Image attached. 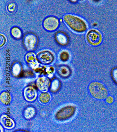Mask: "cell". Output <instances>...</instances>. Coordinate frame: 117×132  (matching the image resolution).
I'll list each match as a JSON object with an SVG mask.
<instances>
[{
    "instance_id": "obj_1",
    "label": "cell",
    "mask_w": 117,
    "mask_h": 132,
    "mask_svg": "<svg viewBox=\"0 0 117 132\" xmlns=\"http://www.w3.org/2000/svg\"><path fill=\"white\" fill-rule=\"evenodd\" d=\"M63 20L68 27L76 33L84 34L89 30L88 22L80 16L68 13L63 16Z\"/></svg>"
},
{
    "instance_id": "obj_2",
    "label": "cell",
    "mask_w": 117,
    "mask_h": 132,
    "mask_svg": "<svg viewBox=\"0 0 117 132\" xmlns=\"http://www.w3.org/2000/svg\"><path fill=\"white\" fill-rule=\"evenodd\" d=\"M88 91L93 98L99 101L105 100L108 96L107 88L99 81H94L90 83L88 86Z\"/></svg>"
},
{
    "instance_id": "obj_3",
    "label": "cell",
    "mask_w": 117,
    "mask_h": 132,
    "mask_svg": "<svg viewBox=\"0 0 117 132\" xmlns=\"http://www.w3.org/2000/svg\"><path fill=\"white\" fill-rule=\"evenodd\" d=\"M85 37L88 45L93 47H97L101 45L103 39L101 32L95 28L88 30L86 32Z\"/></svg>"
},
{
    "instance_id": "obj_4",
    "label": "cell",
    "mask_w": 117,
    "mask_h": 132,
    "mask_svg": "<svg viewBox=\"0 0 117 132\" xmlns=\"http://www.w3.org/2000/svg\"><path fill=\"white\" fill-rule=\"evenodd\" d=\"M39 39L38 36L33 32L26 33L23 36L22 39L23 46L28 52H33L37 48Z\"/></svg>"
},
{
    "instance_id": "obj_5",
    "label": "cell",
    "mask_w": 117,
    "mask_h": 132,
    "mask_svg": "<svg viewBox=\"0 0 117 132\" xmlns=\"http://www.w3.org/2000/svg\"><path fill=\"white\" fill-rule=\"evenodd\" d=\"M42 24L45 30L49 32L54 31L59 28L60 21L55 16H48L44 19Z\"/></svg>"
},
{
    "instance_id": "obj_6",
    "label": "cell",
    "mask_w": 117,
    "mask_h": 132,
    "mask_svg": "<svg viewBox=\"0 0 117 132\" xmlns=\"http://www.w3.org/2000/svg\"><path fill=\"white\" fill-rule=\"evenodd\" d=\"M76 108L73 105H68L59 110L56 114V118L59 120L69 119L75 113Z\"/></svg>"
},
{
    "instance_id": "obj_7",
    "label": "cell",
    "mask_w": 117,
    "mask_h": 132,
    "mask_svg": "<svg viewBox=\"0 0 117 132\" xmlns=\"http://www.w3.org/2000/svg\"><path fill=\"white\" fill-rule=\"evenodd\" d=\"M36 57L39 63L43 65L51 64L55 59L54 54L48 50L40 51L36 54Z\"/></svg>"
},
{
    "instance_id": "obj_8",
    "label": "cell",
    "mask_w": 117,
    "mask_h": 132,
    "mask_svg": "<svg viewBox=\"0 0 117 132\" xmlns=\"http://www.w3.org/2000/svg\"><path fill=\"white\" fill-rule=\"evenodd\" d=\"M36 84L40 91L43 92H47L50 87V80L46 76H41L37 79Z\"/></svg>"
},
{
    "instance_id": "obj_9",
    "label": "cell",
    "mask_w": 117,
    "mask_h": 132,
    "mask_svg": "<svg viewBox=\"0 0 117 132\" xmlns=\"http://www.w3.org/2000/svg\"><path fill=\"white\" fill-rule=\"evenodd\" d=\"M55 39L56 43L61 46H66L69 45L70 38L65 32L59 31L55 34Z\"/></svg>"
},
{
    "instance_id": "obj_10",
    "label": "cell",
    "mask_w": 117,
    "mask_h": 132,
    "mask_svg": "<svg viewBox=\"0 0 117 132\" xmlns=\"http://www.w3.org/2000/svg\"><path fill=\"white\" fill-rule=\"evenodd\" d=\"M24 96L26 101L33 102L37 98V92L36 89L32 86L26 87L24 90Z\"/></svg>"
},
{
    "instance_id": "obj_11",
    "label": "cell",
    "mask_w": 117,
    "mask_h": 132,
    "mask_svg": "<svg viewBox=\"0 0 117 132\" xmlns=\"http://www.w3.org/2000/svg\"><path fill=\"white\" fill-rule=\"evenodd\" d=\"M25 59L26 63L30 67L34 69L39 68V63L37 60L36 55L32 52H29L26 53L25 57Z\"/></svg>"
},
{
    "instance_id": "obj_12",
    "label": "cell",
    "mask_w": 117,
    "mask_h": 132,
    "mask_svg": "<svg viewBox=\"0 0 117 132\" xmlns=\"http://www.w3.org/2000/svg\"><path fill=\"white\" fill-rule=\"evenodd\" d=\"M57 72L60 77L64 79L69 77L72 74L71 68L67 65H58L57 68Z\"/></svg>"
},
{
    "instance_id": "obj_13",
    "label": "cell",
    "mask_w": 117,
    "mask_h": 132,
    "mask_svg": "<svg viewBox=\"0 0 117 132\" xmlns=\"http://www.w3.org/2000/svg\"><path fill=\"white\" fill-rule=\"evenodd\" d=\"M1 123L3 127L8 129H11L15 127V124L14 120L8 116L2 115L1 117Z\"/></svg>"
},
{
    "instance_id": "obj_14",
    "label": "cell",
    "mask_w": 117,
    "mask_h": 132,
    "mask_svg": "<svg viewBox=\"0 0 117 132\" xmlns=\"http://www.w3.org/2000/svg\"><path fill=\"white\" fill-rule=\"evenodd\" d=\"M23 68L22 64L19 61L13 62L11 66V71L12 75L15 77L21 76L22 73Z\"/></svg>"
},
{
    "instance_id": "obj_15",
    "label": "cell",
    "mask_w": 117,
    "mask_h": 132,
    "mask_svg": "<svg viewBox=\"0 0 117 132\" xmlns=\"http://www.w3.org/2000/svg\"><path fill=\"white\" fill-rule=\"evenodd\" d=\"M10 34L12 38L16 39H20L23 36L22 30L19 27H13L11 28L10 31Z\"/></svg>"
},
{
    "instance_id": "obj_16",
    "label": "cell",
    "mask_w": 117,
    "mask_h": 132,
    "mask_svg": "<svg viewBox=\"0 0 117 132\" xmlns=\"http://www.w3.org/2000/svg\"><path fill=\"white\" fill-rule=\"evenodd\" d=\"M36 113L35 109L33 106L27 107L24 111V116L26 119H29L33 118Z\"/></svg>"
},
{
    "instance_id": "obj_17",
    "label": "cell",
    "mask_w": 117,
    "mask_h": 132,
    "mask_svg": "<svg viewBox=\"0 0 117 132\" xmlns=\"http://www.w3.org/2000/svg\"><path fill=\"white\" fill-rule=\"evenodd\" d=\"M1 102L5 105L10 104L11 101V96L10 93L4 91L2 92L0 96Z\"/></svg>"
},
{
    "instance_id": "obj_18",
    "label": "cell",
    "mask_w": 117,
    "mask_h": 132,
    "mask_svg": "<svg viewBox=\"0 0 117 132\" xmlns=\"http://www.w3.org/2000/svg\"><path fill=\"white\" fill-rule=\"evenodd\" d=\"M51 97L49 93L47 92H44L41 93L39 97V100L41 103L46 104L50 101Z\"/></svg>"
},
{
    "instance_id": "obj_19",
    "label": "cell",
    "mask_w": 117,
    "mask_h": 132,
    "mask_svg": "<svg viewBox=\"0 0 117 132\" xmlns=\"http://www.w3.org/2000/svg\"><path fill=\"white\" fill-rule=\"evenodd\" d=\"M61 86V82L59 80L57 79H54L51 83L50 89V91L53 93L58 91Z\"/></svg>"
},
{
    "instance_id": "obj_20",
    "label": "cell",
    "mask_w": 117,
    "mask_h": 132,
    "mask_svg": "<svg viewBox=\"0 0 117 132\" xmlns=\"http://www.w3.org/2000/svg\"><path fill=\"white\" fill-rule=\"evenodd\" d=\"M70 55L68 52L67 51H63L60 53L59 59L61 61L66 62L69 60Z\"/></svg>"
},
{
    "instance_id": "obj_21",
    "label": "cell",
    "mask_w": 117,
    "mask_h": 132,
    "mask_svg": "<svg viewBox=\"0 0 117 132\" xmlns=\"http://www.w3.org/2000/svg\"><path fill=\"white\" fill-rule=\"evenodd\" d=\"M111 76L113 81L117 85V67L112 68L111 70Z\"/></svg>"
},
{
    "instance_id": "obj_22",
    "label": "cell",
    "mask_w": 117,
    "mask_h": 132,
    "mask_svg": "<svg viewBox=\"0 0 117 132\" xmlns=\"http://www.w3.org/2000/svg\"><path fill=\"white\" fill-rule=\"evenodd\" d=\"M16 8V5L14 4L11 3L8 5L7 9L10 12H13L15 11Z\"/></svg>"
},
{
    "instance_id": "obj_23",
    "label": "cell",
    "mask_w": 117,
    "mask_h": 132,
    "mask_svg": "<svg viewBox=\"0 0 117 132\" xmlns=\"http://www.w3.org/2000/svg\"><path fill=\"white\" fill-rule=\"evenodd\" d=\"M105 102L108 104H111L113 103V102H114V98L112 96H108L107 98H105Z\"/></svg>"
},
{
    "instance_id": "obj_24",
    "label": "cell",
    "mask_w": 117,
    "mask_h": 132,
    "mask_svg": "<svg viewBox=\"0 0 117 132\" xmlns=\"http://www.w3.org/2000/svg\"><path fill=\"white\" fill-rule=\"evenodd\" d=\"M6 42V38L3 34H1V47L4 46Z\"/></svg>"
},
{
    "instance_id": "obj_25",
    "label": "cell",
    "mask_w": 117,
    "mask_h": 132,
    "mask_svg": "<svg viewBox=\"0 0 117 132\" xmlns=\"http://www.w3.org/2000/svg\"><path fill=\"white\" fill-rule=\"evenodd\" d=\"M54 69L53 67H49L46 69V72L48 73V74H50L52 73L54 71Z\"/></svg>"
},
{
    "instance_id": "obj_26",
    "label": "cell",
    "mask_w": 117,
    "mask_h": 132,
    "mask_svg": "<svg viewBox=\"0 0 117 132\" xmlns=\"http://www.w3.org/2000/svg\"><path fill=\"white\" fill-rule=\"evenodd\" d=\"M92 2L94 4H99L102 1V0H91Z\"/></svg>"
},
{
    "instance_id": "obj_27",
    "label": "cell",
    "mask_w": 117,
    "mask_h": 132,
    "mask_svg": "<svg viewBox=\"0 0 117 132\" xmlns=\"http://www.w3.org/2000/svg\"><path fill=\"white\" fill-rule=\"evenodd\" d=\"M92 26L93 27H95L97 26V23L96 22H94L93 23V24H92Z\"/></svg>"
},
{
    "instance_id": "obj_28",
    "label": "cell",
    "mask_w": 117,
    "mask_h": 132,
    "mask_svg": "<svg viewBox=\"0 0 117 132\" xmlns=\"http://www.w3.org/2000/svg\"><path fill=\"white\" fill-rule=\"evenodd\" d=\"M78 1H83L84 0H78Z\"/></svg>"
}]
</instances>
